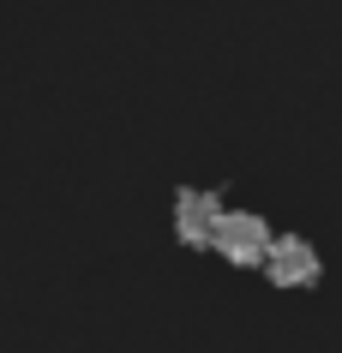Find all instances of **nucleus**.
Instances as JSON below:
<instances>
[{
	"instance_id": "nucleus-1",
	"label": "nucleus",
	"mask_w": 342,
	"mask_h": 353,
	"mask_svg": "<svg viewBox=\"0 0 342 353\" xmlns=\"http://www.w3.org/2000/svg\"><path fill=\"white\" fill-rule=\"evenodd\" d=\"M210 252L216 258H228L234 270H258L270 252V228L258 210H222L216 216V228H210Z\"/></svg>"
},
{
	"instance_id": "nucleus-2",
	"label": "nucleus",
	"mask_w": 342,
	"mask_h": 353,
	"mask_svg": "<svg viewBox=\"0 0 342 353\" xmlns=\"http://www.w3.org/2000/svg\"><path fill=\"white\" fill-rule=\"evenodd\" d=\"M258 270H265L270 288H319L324 258L312 252V240H301V234H270V252H265Z\"/></svg>"
},
{
	"instance_id": "nucleus-3",
	"label": "nucleus",
	"mask_w": 342,
	"mask_h": 353,
	"mask_svg": "<svg viewBox=\"0 0 342 353\" xmlns=\"http://www.w3.org/2000/svg\"><path fill=\"white\" fill-rule=\"evenodd\" d=\"M222 216V198L216 192H198V186H180L174 192V240L192 245V252H210V228Z\"/></svg>"
}]
</instances>
